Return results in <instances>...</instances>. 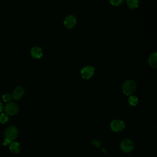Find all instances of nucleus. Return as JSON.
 <instances>
[{
	"label": "nucleus",
	"instance_id": "20e7f679",
	"mask_svg": "<svg viewBox=\"0 0 157 157\" xmlns=\"http://www.w3.org/2000/svg\"><path fill=\"white\" fill-rule=\"evenodd\" d=\"M94 74V69L91 66H86L82 68L80 72L82 77L83 79H90Z\"/></svg>",
	"mask_w": 157,
	"mask_h": 157
},
{
	"label": "nucleus",
	"instance_id": "9d476101",
	"mask_svg": "<svg viewBox=\"0 0 157 157\" xmlns=\"http://www.w3.org/2000/svg\"><path fill=\"white\" fill-rule=\"evenodd\" d=\"M149 64L153 68L156 69L157 67V55L156 52H154L151 54L148 58Z\"/></svg>",
	"mask_w": 157,
	"mask_h": 157
},
{
	"label": "nucleus",
	"instance_id": "6e6552de",
	"mask_svg": "<svg viewBox=\"0 0 157 157\" xmlns=\"http://www.w3.org/2000/svg\"><path fill=\"white\" fill-rule=\"evenodd\" d=\"M24 93H25V91L22 87L17 86L15 88V90L13 91L12 98L15 100H19L23 97Z\"/></svg>",
	"mask_w": 157,
	"mask_h": 157
},
{
	"label": "nucleus",
	"instance_id": "dca6fc26",
	"mask_svg": "<svg viewBox=\"0 0 157 157\" xmlns=\"http://www.w3.org/2000/svg\"><path fill=\"white\" fill-rule=\"evenodd\" d=\"M12 96L9 94H5L2 96V99L5 102H9L11 100Z\"/></svg>",
	"mask_w": 157,
	"mask_h": 157
},
{
	"label": "nucleus",
	"instance_id": "f03ea898",
	"mask_svg": "<svg viewBox=\"0 0 157 157\" xmlns=\"http://www.w3.org/2000/svg\"><path fill=\"white\" fill-rule=\"evenodd\" d=\"M18 134V131L17 128L14 126H10L8 127L4 132L5 139H7L12 142L17 137Z\"/></svg>",
	"mask_w": 157,
	"mask_h": 157
},
{
	"label": "nucleus",
	"instance_id": "a211bd4d",
	"mask_svg": "<svg viewBox=\"0 0 157 157\" xmlns=\"http://www.w3.org/2000/svg\"><path fill=\"white\" fill-rule=\"evenodd\" d=\"M2 103L0 102V112L2 110Z\"/></svg>",
	"mask_w": 157,
	"mask_h": 157
},
{
	"label": "nucleus",
	"instance_id": "f257e3e1",
	"mask_svg": "<svg viewBox=\"0 0 157 157\" xmlns=\"http://www.w3.org/2000/svg\"><path fill=\"white\" fill-rule=\"evenodd\" d=\"M137 85L136 82L132 80H126L122 85V91L127 96L132 95L136 91Z\"/></svg>",
	"mask_w": 157,
	"mask_h": 157
},
{
	"label": "nucleus",
	"instance_id": "39448f33",
	"mask_svg": "<svg viewBox=\"0 0 157 157\" xmlns=\"http://www.w3.org/2000/svg\"><path fill=\"white\" fill-rule=\"evenodd\" d=\"M125 128V124L121 120H114L110 123V128L114 132H120Z\"/></svg>",
	"mask_w": 157,
	"mask_h": 157
},
{
	"label": "nucleus",
	"instance_id": "ddd939ff",
	"mask_svg": "<svg viewBox=\"0 0 157 157\" xmlns=\"http://www.w3.org/2000/svg\"><path fill=\"white\" fill-rule=\"evenodd\" d=\"M128 102L131 106H136L139 102V99L135 95L132 94L130 95L128 98Z\"/></svg>",
	"mask_w": 157,
	"mask_h": 157
},
{
	"label": "nucleus",
	"instance_id": "4468645a",
	"mask_svg": "<svg viewBox=\"0 0 157 157\" xmlns=\"http://www.w3.org/2000/svg\"><path fill=\"white\" fill-rule=\"evenodd\" d=\"M8 116L6 113H1L0 115V123H5L8 121Z\"/></svg>",
	"mask_w": 157,
	"mask_h": 157
},
{
	"label": "nucleus",
	"instance_id": "0eeeda50",
	"mask_svg": "<svg viewBox=\"0 0 157 157\" xmlns=\"http://www.w3.org/2000/svg\"><path fill=\"white\" fill-rule=\"evenodd\" d=\"M77 23V19L73 15H67L64 20V25L67 29L73 28Z\"/></svg>",
	"mask_w": 157,
	"mask_h": 157
},
{
	"label": "nucleus",
	"instance_id": "f8f14e48",
	"mask_svg": "<svg viewBox=\"0 0 157 157\" xmlns=\"http://www.w3.org/2000/svg\"><path fill=\"white\" fill-rule=\"evenodd\" d=\"M127 5L130 9H136L139 6V0H127Z\"/></svg>",
	"mask_w": 157,
	"mask_h": 157
},
{
	"label": "nucleus",
	"instance_id": "7ed1b4c3",
	"mask_svg": "<svg viewBox=\"0 0 157 157\" xmlns=\"http://www.w3.org/2000/svg\"><path fill=\"white\" fill-rule=\"evenodd\" d=\"M19 107L15 102L7 103L4 107V111L6 114L9 115H14L18 112Z\"/></svg>",
	"mask_w": 157,
	"mask_h": 157
},
{
	"label": "nucleus",
	"instance_id": "2eb2a0df",
	"mask_svg": "<svg viewBox=\"0 0 157 157\" xmlns=\"http://www.w3.org/2000/svg\"><path fill=\"white\" fill-rule=\"evenodd\" d=\"M124 0H110V4L113 6H118L121 5Z\"/></svg>",
	"mask_w": 157,
	"mask_h": 157
},
{
	"label": "nucleus",
	"instance_id": "1a4fd4ad",
	"mask_svg": "<svg viewBox=\"0 0 157 157\" xmlns=\"http://www.w3.org/2000/svg\"><path fill=\"white\" fill-rule=\"evenodd\" d=\"M31 55L33 58L35 59H39L43 55L42 50L39 47H34L31 50Z\"/></svg>",
	"mask_w": 157,
	"mask_h": 157
},
{
	"label": "nucleus",
	"instance_id": "9b49d317",
	"mask_svg": "<svg viewBox=\"0 0 157 157\" xmlns=\"http://www.w3.org/2000/svg\"><path fill=\"white\" fill-rule=\"evenodd\" d=\"M9 148L10 151L13 153H18L21 150L20 145L17 142H12L10 144Z\"/></svg>",
	"mask_w": 157,
	"mask_h": 157
},
{
	"label": "nucleus",
	"instance_id": "423d86ee",
	"mask_svg": "<svg viewBox=\"0 0 157 157\" xmlns=\"http://www.w3.org/2000/svg\"><path fill=\"white\" fill-rule=\"evenodd\" d=\"M120 148L124 153H129L134 148V144L131 140L126 139L121 141Z\"/></svg>",
	"mask_w": 157,
	"mask_h": 157
},
{
	"label": "nucleus",
	"instance_id": "f3484780",
	"mask_svg": "<svg viewBox=\"0 0 157 157\" xmlns=\"http://www.w3.org/2000/svg\"><path fill=\"white\" fill-rule=\"evenodd\" d=\"M10 143H11V141H10L9 140H8V139H5V140H4V142H3V145H9Z\"/></svg>",
	"mask_w": 157,
	"mask_h": 157
}]
</instances>
